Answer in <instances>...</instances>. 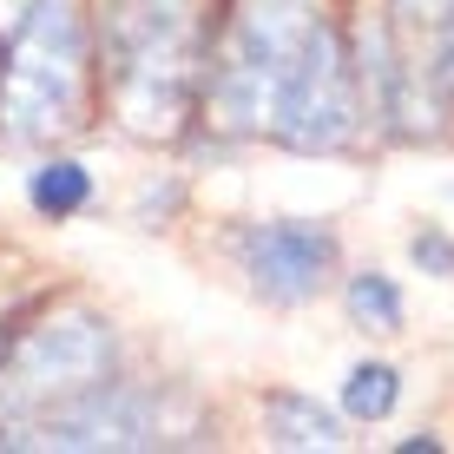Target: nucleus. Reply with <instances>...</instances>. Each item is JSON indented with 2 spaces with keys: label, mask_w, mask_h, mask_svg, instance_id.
Wrapping results in <instances>:
<instances>
[{
  "label": "nucleus",
  "mask_w": 454,
  "mask_h": 454,
  "mask_svg": "<svg viewBox=\"0 0 454 454\" xmlns=\"http://www.w3.org/2000/svg\"><path fill=\"white\" fill-rule=\"evenodd\" d=\"M442 86L454 92V7H448V20H442Z\"/></svg>",
  "instance_id": "14"
},
{
  "label": "nucleus",
  "mask_w": 454,
  "mask_h": 454,
  "mask_svg": "<svg viewBox=\"0 0 454 454\" xmlns=\"http://www.w3.org/2000/svg\"><path fill=\"white\" fill-rule=\"evenodd\" d=\"M263 428H270L277 448H342V421L323 409L317 395H296V388H277L263 395Z\"/></svg>",
  "instance_id": "8"
},
{
  "label": "nucleus",
  "mask_w": 454,
  "mask_h": 454,
  "mask_svg": "<svg viewBox=\"0 0 454 454\" xmlns=\"http://www.w3.org/2000/svg\"><path fill=\"white\" fill-rule=\"evenodd\" d=\"M363 125V92L349 80V53H342V34L330 20L309 27L303 53H296L290 80H284V99H277V119H270V138L290 152H336L356 138Z\"/></svg>",
  "instance_id": "6"
},
{
  "label": "nucleus",
  "mask_w": 454,
  "mask_h": 454,
  "mask_svg": "<svg viewBox=\"0 0 454 454\" xmlns=\"http://www.w3.org/2000/svg\"><path fill=\"white\" fill-rule=\"evenodd\" d=\"M27 198H34L40 217H80L92 205V171L80 159H46L34 178H27Z\"/></svg>",
  "instance_id": "9"
},
{
  "label": "nucleus",
  "mask_w": 454,
  "mask_h": 454,
  "mask_svg": "<svg viewBox=\"0 0 454 454\" xmlns=\"http://www.w3.org/2000/svg\"><path fill=\"white\" fill-rule=\"evenodd\" d=\"M171 442H205V421L184 395H159V388H119L99 382L86 395H73L67 409L40 415L27 448H171Z\"/></svg>",
  "instance_id": "5"
},
{
  "label": "nucleus",
  "mask_w": 454,
  "mask_h": 454,
  "mask_svg": "<svg viewBox=\"0 0 454 454\" xmlns=\"http://www.w3.org/2000/svg\"><path fill=\"white\" fill-rule=\"evenodd\" d=\"M7 349H13V336H7V330H0V363H7Z\"/></svg>",
  "instance_id": "15"
},
{
  "label": "nucleus",
  "mask_w": 454,
  "mask_h": 454,
  "mask_svg": "<svg viewBox=\"0 0 454 454\" xmlns=\"http://www.w3.org/2000/svg\"><path fill=\"white\" fill-rule=\"evenodd\" d=\"M317 20L323 13L309 0H238L231 20L217 27V46H205V99H198V113L231 138H263Z\"/></svg>",
  "instance_id": "2"
},
{
  "label": "nucleus",
  "mask_w": 454,
  "mask_h": 454,
  "mask_svg": "<svg viewBox=\"0 0 454 454\" xmlns=\"http://www.w3.org/2000/svg\"><path fill=\"white\" fill-rule=\"evenodd\" d=\"M342 309H349L356 330H375V336H395V330H402V290L388 284L382 270L349 277V290H342Z\"/></svg>",
  "instance_id": "10"
},
{
  "label": "nucleus",
  "mask_w": 454,
  "mask_h": 454,
  "mask_svg": "<svg viewBox=\"0 0 454 454\" xmlns=\"http://www.w3.org/2000/svg\"><path fill=\"white\" fill-rule=\"evenodd\" d=\"M454 0H388V13H395V27H442Z\"/></svg>",
  "instance_id": "13"
},
{
  "label": "nucleus",
  "mask_w": 454,
  "mask_h": 454,
  "mask_svg": "<svg viewBox=\"0 0 454 454\" xmlns=\"http://www.w3.org/2000/svg\"><path fill=\"white\" fill-rule=\"evenodd\" d=\"M113 382V330L92 309H59L27 330L0 363V448H27L40 415L67 409L73 395Z\"/></svg>",
  "instance_id": "4"
},
{
  "label": "nucleus",
  "mask_w": 454,
  "mask_h": 454,
  "mask_svg": "<svg viewBox=\"0 0 454 454\" xmlns=\"http://www.w3.org/2000/svg\"><path fill=\"white\" fill-rule=\"evenodd\" d=\"M238 263L263 303H309L336 277V238L323 224H250Z\"/></svg>",
  "instance_id": "7"
},
{
  "label": "nucleus",
  "mask_w": 454,
  "mask_h": 454,
  "mask_svg": "<svg viewBox=\"0 0 454 454\" xmlns=\"http://www.w3.org/2000/svg\"><path fill=\"white\" fill-rule=\"evenodd\" d=\"M92 73L119 132L171 145L205 99L198 0H92Z\"/></svg>",
  "instance_id": "1"
},
{
  "label": "nucleus",
  "mask_w": 454,
  "mask_h": 454,
  "mask_svg": "<svg viewBox=\"0 0 454 454\" xmlns=\"http://www.w3.org/2000/svg\"><path fill=\"white\" fill-rule=\"evenodd\" d=\"M409 257H415L428 277H454V244L442 238V231H421V238L409 244Z\"/></svg>",
  "instance_id": "12"
},
{
  "label": "nucleus",
  "mask_w": 454,
  "mask_h": 454,
  "mask_svg": "<svg viewBox=\"0 0 454 454\" xmlns=\"http://www.w3.org/2000/svg\"><path fill=\"white\" fill-rule=\"evenodd\" d=\"M395 395H402V375L388 363H356L349 382H342V409H349L356 421H382L388 409H395Z\"/></svg>",
  "instance_id": "11"
},
{
  "label": "nucleus",
  "mask_w": 454,
  "mask_h": 454,
  "mask_svg": "<svg viewBox=\"0 0 454 454\" xmlns=\"http://www.w3.org/2000/svg\"><path fill=\"white\" fill-rule=\"evenodd\" d=\"M86 73H92V40H86V20L73 13V0H34L20 34L7 40L0 132L13 145H46L59 132H80Z\"/></svg>",
  "instance_id": "3"
}]
</instances>
